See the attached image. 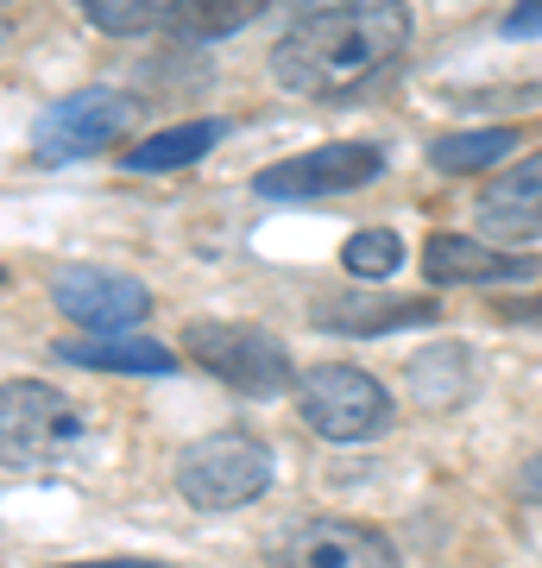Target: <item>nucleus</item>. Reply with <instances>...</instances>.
Wrapping results in <instances>:
<instances>
[{"mask_svg": "<svg viewBox=\"0 0 542 568\" xmlns=\"http://www.w3.org/2000/svg\"><path fill=\"white\" fill-rule=\"evenodd\" d=\"M403 44H410L403 0H347V7L309 13L284 32L272 51V77L290 95H341L354 82L379 77L385 63H398Z\"/></svg>", "mask_w": 542, "mask_h": 568, "instance_id": "f257e3e1", "label": "nucleus"}, {"mask_svg": "<svg viewBox=\"0 0 542 568\" xmlns=\"http://www.w3.org/2000/svg\"><path fill=\"white\" fill-rule=\"evenodd\" d=\"M265 487H272V448L246 429L196 436L177 455V493L196 511H241L265 499Z\"/></svg>", "mask_w": 542, "mask_h": 568, "instance_id": "f03ea898", "label": "nucleus"}, {"mask_svg": "<svg viewBox=\"0 0 542 568\" xmlns=\"http://www.w3.org/2000/svg\"><path fill=\"white\" fill-rule=\"evenodd\" d=\"M183 354L222 379L227 392L241 398H278V392H297V366L265 328L253 323H190L183 328Z\"/></svg>", "mask_w": 542, "mask_h": 568, "instance_id": "7ed1b4c3", "label": "nucleus"}, {"mask_svg": "<svg viewBox=\"0 0 542 568\" xmlns=\"http://www.w3.org/2000/svg\"><path fill=\"white\" fill-rule=\"evenodd\" d=\"M297 410L321 443H372L391 424V392L366 366L328 361V366H309L297 379Z\"/></svg>", "mask_w": 542, "mask_h": 568, "instance_id": "20e7f679", "label": "nucleus"}, {"mask_svg": "<svg viewBox=\"0 0 542 568\" xmlns=\"http://www.w3.org/2000/svg\"><path fill=\"white\" fill-rule=\"evenodd\" d=\"M140 121V102L121 95V89H76L39 114L32 126V159L39 164H76L95 159L101 145H114L121 133H133Z\"/></svg>", "mask_w": 542, "mask_h": 568, "instance_id": "39448f33", "label": "nucleus"}, {"mask_svg": "<svg viewBox=\"0 0 542 568\" xmlns=\"http://www.w3.org/2000/svg\"><path fill=\"white\" fill-rule=\"evenodd\" d=\"M0 436H7V467L58 462L82 443V410L44 379H7L0 386Z\"/></svg>", "mask_w": 542, "mask_h": 568, "instance_id": "423d86ee", "label": "nucleus"}, {"mask_svg": "<svg viewBox=\"0 0 542 568\" xmlns=\"http://www.w3.org/2000/svg\"><path fill=\"white\" fill-rule=\"evenodd\" d=\"M379 171H385V152L372 140H335V145H316V152H297V159L265 164L253 190L272 196V203H309V196L366 190V183H379Z\"/></svg>", "mask_w": 542, "mask_h": 568, "instance_id": "0eeeda50", "label": "nucleus"}, {"mask_svg": "<svg viewBox=\"0 0 542 568\" xmlns=\"http://www.w3.org/2000/svg\"><path fill=\"white\" fill-rule=\"evenodd\" d=\"M51 304L76 328L121 335V328H140L152 316V291L140 278H126V272H108V265H63L51 278Z\"/></svg>", "mask_w": 542, "mask_h": 568, "instance_id": "6e6552de", "label": "nucleus"}, {"mask_svg": "<svg viewBox=\"0 0 542 568\" xmlns=\"http://www.w3.org/2000/svg\"><path fill=\"white\" fill-rule=\"evenodd\" d=\"M278 568H398V549L391 537L360 518H303L278 549H272Z\"/></svg>", "mask_w": 542, "mask_h": 568, "instance_id": "1a4fd4ad", "label": "nucleus"}, {"mask_svg": "<svg viewBox=\"0 0 542 568\" xmlns=\"http://www.w3.org/2000/svg\"><path fill=\"white\" fill-rule=\"evenodd\" d=\"M422 278L429 284H536L542 260L530 253H499L467 234H429L422 246Z\"/></svg>", "mask_w": 542, "mask_h": 568, "instance_id": "9d476101", "label": "nucleus"}, {"mask_svg": "<svg viewBox=\"0 0 542 568\" xmlns=\"http://www.w3.org/2000/svg\"><path fill=\"white\" fill-rule=\"evenodd\" d=\"M480 227L504 246H530L542 234V152H530L523 164H511L504 178H492L480 190Z\"/></svg>", "mask_w": 542, "mask_h": 568, "instance_id": "9b49d317", "label": "nucleus"}, {"mask_svg": "<svg viewBox=\"0 0 542 568\" xmlns=\"http://www.w3.org/2000/svg\"><path fill=\"white\" fill-rule=\"evenodd\" d=\"M321 328H335V335H391V328H410V323H436V297H398V304H379V297H366V291H347V297H321L309 310Z\"/></svg>", "mask_w": 542, "mask_h": 568, "instance_id": "f8f14e48", "label": "nucleus"}, {"mask_svg": "<svg viewBox=\"0 0 542 568\" xmlns=\"http://www.w3.org/2000/svg\"><path fill=\"white\" fill-rule=\"evenodd\" d=\"M58 361H76V366H95V373H171L177 354L152 335H76V342H58Z\"/></svg>", "mask_w": 542, "mask_h": 568, "instance_id": "ddd939ff", "label": "nucleus"}, {"mask_svg": "<svg viewBox=\"0 0 542 568\" xmlns=\"http://www.w3.org/2000/svg\"><path fill=\"white\" fill-rule=\"evenodd\" d=\"M410 392H417L422 410L467 405V392H473V361H467V347H454V342L422 347L417 361H410Z\"/></svg>", "mask_w": 542, "mask_h": 568, "instance_id": "4468645a", "label": "nucleus"}, {"mask_svg": "<svg viewBox=\"0 0 542 568\" xmlns=\"http://www.w3.org/2000/svg\"><path fill=\"white\" fill-rule=\"evenodd\" d=\"M227 126L222 121H183V126H164L152 140H140L126 152V171H183V164H196L202 152H215Z\"/></svg>", "mask_w": 542, "mask_h": 568, "instance_id": "2eb2a0df", "label": "nucleus"}, {"mask_svg": "<svg viewBox=\"0 0 542 568\" xmlns=\"http://www.w3.org/2000/svg\"><path fill=\"white\" fill-rule=\"evenodd\" d=\"M82 20L95 26V32H114V39H140L152 26H171L177 20L183 0H76Z\"/></svg>", "mask_w": 542, "mask_h": 568, "instance_id": "dca6fc26", "label": "nucleus"}, {"mask_svg": "<svg viewBox=\"0 0 542 568\" xmlns=\"http://www.w3.org/2000/svg\"><path fill=\"white\" fill-rule=\"evenodd\" d=\"M265 7H272V0H183L171 32H177V39H227V32H241V26L259 20Z\"/></svg>", "mask_w": 542, "mask_h": 568, "instance_id": "f3484780", "label": "nucleus"}, {"mask_svg": "<svg viewBox=\"0 0 542 568\" xmlns=\"http://www.w3.org/2000/svg\"><path fill=\"white\" fill-rule=\"evenodd\" d=\"M518 145L511 126H485V133H448V140L429 145V164L448 171V178H461V171H485V164H499L504 152Z\"/></svg>", "mask_w": 542, "mask_h": 568, "instance_id": "a211bd4d", "label": "nucleus"}, {"mask_svg": "<svg viewBox=\"0 0 542 568\" xmlns=\"http://www.w3.org/2000/svg\"><path fill=\"white\" fill-rule=\"evenodd\" d=\"M341 265L354 272V278H391V272L403 265V241L391 234V227H360V234H347Z\"/></svg>", "mask_w": 542, "mask_h": 568, "instance_id": "6ab92c4d", "label": "nucleus"}, {"mask_svg": "<svg viewBox=\"0 0 542 568\" xmlns=\"http://www.w3.org/2000/svg\"><path fill=\"white\" fill-rule=\"evenodd\" d=\"M504 39H542V0H518V7H511Z\"/></svg>", "mask_w": 542, "mask_h": 568, "instance_id": "aec40b11", "label": "nucleus"}, {"mask_svg": "<svg viewBox=\"0 0 542 568\" xmlns=\"http://www.w3.org/2000/svg\"><path fill=\"white\" fill-rule=\"evenodd\" d=\"M492 316H499V323H518V328H542V297H523V304H499Z\"/></svg>", "mask_w": 542, "mask_h": 568, "instance_id": "412c9836", "label": "nucleus"}, {"mask_svg": "<svg viewBox=\"0 0 542 568\" xmlns=\"http://www.w3.org/2000/svg\"><path fill=\"white\" fill-rule=\"evenodd\" d=\"M518 493L530 499V506H542V455H530V462H523V474H518Z\"/></svg>", "mask_w": 542, "mask_h": 568, "instance_id": "4be33fe9", "label": "nucleus"}, {"mask_svg": "<svg viewBox=\"0 0 542 568\" xmlns=\"http://www.w3.org/2000/svg\"><path fill=\"white\" fill-rule=\"evenodd\" d=\"M63 568H171V562H145V556H101V562H63Z\"/></svg>", "mask_w": 542, "mask_h": 568, "instance_id": "5701e85b", "label": "nucleus"}, {"mask_svg": "<svg viewBox=\"0 0 542 568\" xmlns=\"http://www.w3.org/2000/svg\"><path fill=\"white\" fill-rule=\"evenodd\" d=\"M297 7V20H309V13H328V7H347V0H290Z\"/></svg>", "mask_w": 542, "mask_h": 568, "instance_id": "b1692460", "label": "nucleus"}]
</instances>
